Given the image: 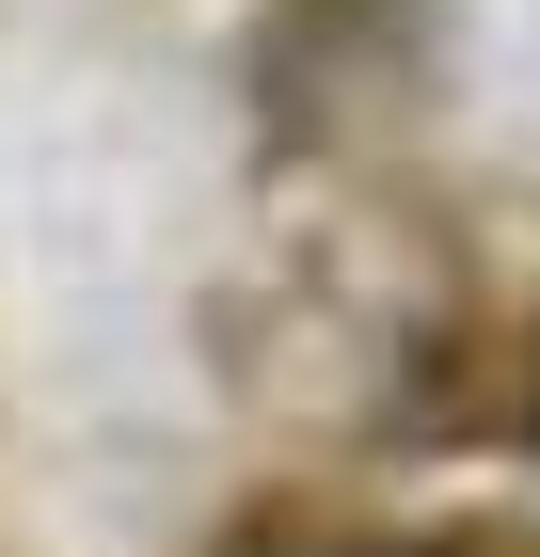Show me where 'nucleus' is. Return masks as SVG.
Masks as SVG:
<instances>
[]
</instances>
